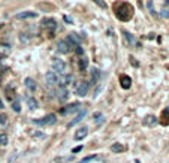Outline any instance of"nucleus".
I'll return each instance as SVG.
<instances>
[{"instance_id":"37","label":"nucleus","mask_w":169,"mask_h":163,"mask_svg":"<svg viewBox=\"0 0 169 163\" xmlns=\"http://www.w3.org/2000/svg\"><path fill=\"white\" fill-rule=\"evenodd\" d=\"M96 5L97 6H102V8H106V3L105 2H96Z\"/></svg>"},{"instance_id":"38","label":"nucleus","mask_w":169,"mask_h":163,"mask_svg":"<svg viewBox=\"0 0 169 163\" xmlns=\"http://www.w3.org/2000/svg\"><path fill=\"white\" fill-rule=\"evenodd\" d=\"M3 108H5V105H3V102L0 100V109H3Z\"/></svg>"},{"instance_id":"5","label":"nucleus","mask_w":169,"mask_h":163,"mask_svg":"<svg viewBox=\"0 0 169 163\" xmlns=\"http://www.w3.org/2000/svg\"><path fill=\"white\" fill-rule=\"evenodd\" d=\"M81 109V103H72V105H68L66 108H63L60 111L63 115H68V114H72V112H76V111H79Z\"/></svg>"},{"instance_id":"2","label":"nucleus","mask_w":169,"mask_h":163,"mask_svg":"<svg viewBox=\"0 0 169 163\" xmlns=\"http://www.w3.org/2000/svg\"><path fill=\"white\" fill-rule=\"evenodd\" d=\"M33 123L39 124V126H53V124L57 123V117H55L54 114H48V115H45L42 120H33Z\"/></svg>"},{"instance_id":"10","label":"nucleus","mask_w":169,"mask_h":163,"mask_svg":"<svg viewBox=\"0 0 169 163\" xmlns=\"http://www.w3.org/2000/svg\"><path fill=\"white\" fill-rule=\"evenodd\" d=\"M88 135V127H85V126H84V127H79V129L76 130V132H75V141H82V139H84V138H85V136Z\"/></svg>"},{"instance_id":"32","label":"nucleus","mask_w":169,"mask_h":163,"mask_svg":"<svg viewBox=\"0 0 169 163\" xmlns=\"http://www.w3.org/2000/svg\"><path fill=\"white\" fill-rule=\"evenodd\" d=\"M95 159H97L96 156H88V157H85V159H82L79 163H88V162H91V160H95Z\"/></svg>"},{"instance_id":"9","label":"nucleus","mask_w":169,"mask_h":163,"mask_svg":"<svg viewBox=\"0 0 169 163\" xmlns=\"http://www.w3.org/2000/svg\"><path fill=\"white\" fill-rule=\"evenodd\" d=\"M57 49H59V53H61V54H68L69 51H70V43L68 41H60L57 43Z\"/></svg>"},{"instance_id":"20","label":"nucleus","mask_w":169,"mask_h":163,"mask_svg":"<svg viewBox=\"0 0 169 163\" xmlns=\"http://www.w3.org/2000/svg\"><path fill=\"white\" fill-rule=\"evenodd\" d=\"M57 97H59V100H60V102H64V100H68V97H69V91H68L66 89L59 90V94H57Z\"/></svg>"},{"instance_id":"21","label":"nucleus","mask_w":169,"mask_h":163,"mask_svg":"<svg viewBox=\"0 0 169 163\" xmlns=\"http://www.w3.org/2000/svg\"><path fill=\"white\" fill-rule=\"evenodd\" d=\"M111 151H112V153H117V154H118V153H123V151H124V145L120 142H115L111 145Z\"/></svg>"},{"instance_id":"18","label":"nucleus","mask_w":169,"mask_h":163,"mask_svg":"<svg viewBox=\"0 0 169 163\" xmlns=\"http://www.w3.org/2000/svg\"><path fill=\"white\" fill-rule=\"evenodd\" d=\"M85 114H87L85 111H81V112H79L78 115L75 117L74 120H72V121L69 123V124H68V127H72V126H75V124H78V123H79V121H81V120H82V118L85 117Z\"/></svg>"},{"instance_id":"1","label":"nucleus","mask_w":169,"mask_h":163,"mask_svg":"<svg viewBox=\"0 0 169 163\" xmlns=\"http://www.w3.org/2000/svg\"><path fill=\"white\" fill-rule=\"evenodd\" d=\"M114 14L120 21H129L133 15V9L126 2H117L114 5Z\"/></svg>"},{"instance_id":"30","label":"nucleus","mask_w":169,"mask_h":163,"mask_svg":"<svg viewBox=\"0 0 169 163\" xmlns=\"http://www.w3.org/2000/svg\"><path fill=\"white\" fill-rule=\"evenodd\" d=\"M75 53H76V54L78 55H84V49H82V47L81 45H76V47H75Z\"/></svg>"},{"instance_id":"29","label":"nucleus","mask_w":169,"mask_h":163,"mask_svg":"<svg viewBox=\"0 0 169 163\" xmlns=\"http://www.w3.org/2000/svg\"><path fill=\"white\" fill-rule=\"evenodd\" d=\"M160 17L162 18H169V8H163L160 11Z\"/></svg>"},{"instance_id":"24","label":"nucleus","mask_w":169,"mask_h":163,"mask_svg":"<svg viewBox=\"0 0 169 163\" xmlns=\"http://www.w3.org/2000/svg\"><path fill=\"white\" fill-rule=\"evenodd\" d=\"M27 105L30 109H38V100L34 97H27Z\"/></svg>"},{"instance_id":"39","label":"nucleus","mask_w":169,"mask_h":163,"mask_svg":"<svg viewBox=\"0 0 169 163\" xmlns=\"http://www.w3.org/2000/svg\"><path fill=\"white\" fill-rule=\"evenodd\" d=\"M0 72H2V64H0Z\"/></svg>"},{"instance_id":"35","label":"nucleus","mask_w":169,"mask_h":163,"mask_svg":"<svg viewBox=\"0 0 169 163\" xmlns=\"http://www.w3.org/2000/svg\"><path fill=\"white\" fill-rule=\"evenodd\" d=\"M64 21H66L68 24H72V23H74V21H72V18H70V17H68V15H64Z\"/></svg>"},{"instance_id":"33","label":"nucleus","mask_w":169,"mask_h":163,"mask_svg":"<svg viewBox=\"0 0 169 163\" xmlns=\"http://www.w3.org/2000/svg\"><path fill=\"white\" fill-rule=\"evenodd\" d=\"M20 39H21V42H24V43H28V38L26 36V34L21 33V34H20Z\"/></svg>"},{"instance_id":"31","label":"nucleus","mask_w":169,"mask_h":163,"mask_svg":"<svg viewBox=\"0 0 169 163\" xmlns=\"http://www.w3.org/2000/svg\"><path fill=\"white\" fill-rule=\"evenodd\" d=\"M12 108H14V111H15V112H20V111H21L20 102H18V100H15V102L12 103Z\"/></svg>"},{"instance_id":"19","label":"nucleus","mask_w":169,"mask_h":163,"mask_svg":"<svg viewBox=\"0 0 169 163\" xmlns=\"http://www.w3.org/2000/svg\"><path fill=\"white\" fill-rule=\"evenodd\" d=\"M144 124H145V126H156V124H157V117H154V115L145 117V118H144Z\"/></svg>"},{"instance_id":"27","label":"nucleus","mask_w":169,"mask_h":163,"mask_svg":"<svg viewBox=\"0 0 169 163\" xmlns=\"http://www.w3.org/2000/svg\"><path fill=\"white\" fill-rule=\"evenodd\" d=\"M147 8H148V11L151 12V15L157 17V14H156V11H154V3H153V2H147Z\"/></svg>"},{"instance_id":"16","label":"nucleus","mask_w":169,"mask_h":163,"mask_svg":"<svg viewBox=\"0 0 169 163\" xmlns=\"http://www.w3.org/2000/svg\"><path fill=\"white\" fill-rule=\"evenodd\" d=\"M90 74H91V84H96L100 79V70L97 68H90Z\"/></svg>"},{"instance_id":"26","label":"nucleus","mask_w":169,"mask_h":163,"mask_svg":"<svg viewBox=\"0 0 169 163\" xmlns=\"http://www.w3.org/2000/svg\"><path fill=\"white\" fill-rule=\"evenodd\" d=\"M105 121V118H103V114H100V112H96L95 114V123L96 124H100V123Z\"/></svg>"},{"instance_id":"7","label":"nucleus","mask_w":169,"mask_h":163,"mask_svg":"<svg viewBox=\"0 0 169 163\" xmlns=\"http://www.w3.org/2000/svg\"><path fill=\"white\" fill-rule=\"evenodd\" d=\"M38 14L36 12H30V11H26V12H18L15 15L17 20H32V18H36Z\"/></svg>"},{"instance_id":"23","label":"nucleus","mask_w":169,"mask_h":163,"mask_svg":"<svg viewBox=\"0 0 169 163\" xmlns=\"http://www.w3.org/2000/svg\"><path fill=\"white\" fill-rule=\"evenodd\" d=\"M79 69H81V70L88 69V59H87V57H84V55L79 59Z\"/></svg>"},{"instance_id":"36","label":"nucleus","mask_w":169,"mask_h":163,"mask_svg":"<svg viewBox=\"0 0 169 163\" xmlns=\"http://www.w3.org/2000/svg\"><path fill=\"white\" fill-rule=\"evenodd\" d=\"M81 150H82V147H81V145H79V147H76V148H74V150H72V153H74V154H76V153H79Z\"/></svg>"},{"instance_id":"13","label":"nucleus","mask_w":169,"mask_h":163,"mask_svg":"<svg viewBox=\"0 0 169 163\" xmlns=\"http://www.w3.org/2000/svg\"><path fill=\"white\" fill-rule=\"evenodd\" d=\"M24 85H26V89H27L30 93L36 91V89H38V85H36V81H33L32 78H26V79H24Z\"/></svg>"},{"instance_id":"4","label":"nucleus","mask_w":169,"mask_h":163,"mask_svg":"<svg viewBox=\"0 0 169 163\" xmlns=\"http://www.w3.org/2000/svg\"><path fill=\"white\" fill-rule=\"evenodd\" d=\"M53 69H54L53 70L54 74H60V75L64 74L66 72V63L61 60V59H54L53 60Z\"/></svg>"},{"instance_id":"28","label":"nucleus","mask_w":169,"mask_h":163,"mask_svg":"<svg viewBox=\"0 0 169 163\" xmlns=\"http://www.w3.org/2000/svg\"><path fill=\"white\" fill-rule=\"evenodd\" d=\"M74 159V156H69V157H60V159H55V163H63V162H70Z\"/></svg>"},{"instance_id":"17","label":"nucleus","mask_w":169,"mask_h":163,"mask_svg":"<svg viewBox=\"0 0 169 163\" xmlns=\"http://www.w3.org/2000/svg\"><path fill=\"white\" fill-rule=\"evenodd\" d=\"M11 45H8V43H0V57H8V55L11 54Z\"/></svg>"},{"instance_id":"8","label":"nucleus","mask_w":169,"mask_h":163,"mask_svg":"<svg viewBox=\"0 0 169 163\" xmlns=\"http://www.w3.org/2000/svg\"><path fill=\"white\" fill-rule=\"evenodd\" d=\"M120 85H121V89L129 90L132 87V78L129 75H121L120 76Z\"/></svg>"},{"instance_id":"12","label":"nucleus","mask_w":169,"mask_h":163,"mask_svg":"<svg viewBox=\"0 0 169 163\" xmlns=\"http://www.w3.org/2000/svg\"><path fill=\"white\" fill-rule=\"evenodd\" d=\"M72 81H74V76L72 75H66V76H63V78L59 79V85H60L61 89H66Z\"/></svg>"},{"instance_id":"22","label":"nucleus","mask_w":169,"mask_h":163,"mask_svg":"<svg viewBox=\"0 0 169 163\" xmlns=\"http://www.w3.org/2000/svg\"><path fill=\"white\" fill-rule=\"evenodd\" d=\"M162 124H165V126L169 124V106L162 111Z\"/></svg>"},{"instance_id":"3","label":"nucleus","mask_w":169,"mask_h":163,"mask_svg":"<svg viewBox=\"0 0 169 163\" xmlns=\"http://www.w3.org/2000/svg\"><path fill=\"white\" fill-rule=\"evenodd\" d=\"M88 90H90V84H88L87 81H81V82L76 84L75 91H76V94L79 96V97H85L88 93Z\"/></svg>"},{"instance_id":"6","label":"nucleus","mask_w":169,"mask_h":163,"mask_svg":"<svg viewBox=\"0 0 169 163\" xmlns=\"http://www.w3.org/2000/svg\"><path fill=\"white\" fill-rule=\"evenodd\" d=\"M45 82H47V85H55L57 82H59V76L57 74H54L53 70H49L45 74Z\"/></svg>"},{"instance_id":"14","label":"nucleus","mask_w":169,"mask_h":163,"mask_svg":"<svg viewBox=\"0 0 169 163\" xmlns=\"http://www.w3.org/2000/svg\"><path fill=\"white\" fill-rule=\"evenodd\" d=\"M123 36H124V39L132 45V47H138L139 43H136V39H135V36L130 33V32H126V30H123Z\"/></svg>"},{"instance_id":"11","label":"nucleus","mask_w":169,"mask_h":163,"mask_svg":"<svg viewBox=\"0 0 169 163\" xmlns=\"http://www.w3.org/2000/svg\"><path fill=\"white\" fill-rule=\"evenodd\" d=\"M42 26L45 28H48V30H51V32H54L55 28H57V23L53 18H47V20L42 21Z\"/></svg>"},{"instance_id":"15","label":"nucleus","mask_w":169,"mask_h":163,"mask_svg":"<svg viewBox=\"0 0 169 163\" xmlns=\"http://www.w3.org/2000/svg\"><path fill=\"white\" fill-rule=\"evenodd\" d=\"M66 41L69 42V43H72V45H81V42H82V39L78 36L76 33H70L68 36V39Z\"/></svg>"},{"instance_id":"25","label":"nucleus","mask_w":169,"mask_h":163,"mask_svg":"<svg viewBox=\"0 0 169 163\" xmlns=\"http://www.w3.org/2000/svg\"><path fill=\"white\" fill-rule=\"evenodd\" d=\"M8 141H9V138H8L6 133H0V147L8 145Z\"/></svg>"},{"instance_id":"34","label":"nucleus","mask_w":169,"mask_h":163,"mask_svg":"<svg viewBox=\"0 0 169 163\" xmlns=\"http://www.w3.org/2000/svg\"><path fill=\"white\" fill-rule=\"evenodd\" d=\"M0 124H6V115L0 114Z\"/></svg>"}]
</instances>
